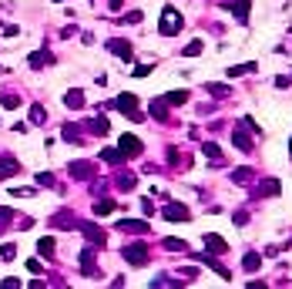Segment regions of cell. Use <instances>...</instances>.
Returning <instances> with one entry per match:
<instances>
[{"label": "cell", "instance_id": "484cf974", "mask_svg": "<svg viewBox=\"0 0 292 289\" xmlns=\"http://www.w3.org/2000/svg\"><path fill=\"white\" fill-rule=\"evenodd\" d=\"M202 152H205L208 158H212V165H222V152H218V144L205 141V144H202Z\"/></svg>", "mask_w": 292, "mask_h": 289}, {"label": "cell", "instance_id": "74e56055", "mask_svg": "<svg viewBox=\"0 0 292 289\" xmlns=\"http://www.w3.org/2000/svg\"><path fill=\"white\" fill-rule=\"evenodd\" d=\"M151 74V64H138L135 67V78H148Z\"/></svg>", "mask_w": 292, "mask_h": 289}, {"label": "cell", "instance_id": "5b68a950", "mask_svg": "<svg viewBox=\"0 0 292 289\" xmlns=\"http://www.w3.org/2000/svg\"><path fill=\"white\" fill-rule=\"evenodd\" d=\"M279 192H282V185L275 178H265V182H255V185H252V195H255V199H275Z\"/></svg>", "mask_w": 292, "mask_h": 289}, {"label": "cell", "instance_id": "cb8c5ba5", "mask_svg": "<svg viewBox=\"0 0 292 289\" xmlns=\"http://www.w3.org/2000/svg\"><path fill=\"white\" fill-rule=\"evenodd\" d=\"M114 185H118L121 192H131L135 189V175H131V172H121V175L114 178Z\"/></svg>", "mask_w": 292, "mask_h": 289}, {"label": "cell", "instance_id": "30bf717a", "mask_svg": "<svg viewBox=\"0 0 292 289\" xmlns=\"http://www.w3.org/2000/svg\"><path fill=\"white\" fill-rule=\"evenodd\" d=\"M205 249H208V252H212V256H225V252H228V242H225L222 235H215V232H208V235H205Z\"/></svg>", "mask_w": 292, "mask_h": 289}, {"label": "cell", "instance_id": "5bb4252c", "mask_svg": "<svg viewBox=\"0 0 292 289\" xmlns=\"http://www.w3.org/2000/svg\"><path fill=\"white\" fill-rule=\"evenodd\" d=\"M54 64V54H51V51H34V54H31V67H37V71H41V67H51Z\"/></svg>", "mask_w": 292, "mask_h": 289}, {"label": "cell", "instance_id": "b9f144b4", "mask_svg": "<svg viewBox=\"0 0 292 289\" xmlns=\"http://www.w3.org/2000/svg\"><path fill=\"white\" fill-rule=\"evenodd\" d=\"M0 286H4V289H14V286H21V279H14V276H7V279H4V282H0Z\"/></svg>", "mask_w": 292, "mask_h": 289}, {"label": "cell", "instance_id": "44dd1931", "mask_svg": "<svg viewBox=\"0 0 292 289\" xmlns=\"http://www.w3.org/2000/svg\"><path fill=\"white\" fill-rule=\"evenodd\" d=\"M151 114H155L158 121H165V118H168V101H165V98H155V101H151Z\"/></svg>", "mask_w": 292, "mask_h": 289}, {"label": "cell", "instance_id": "8992f818", "mask_svg": "<svg viewBox=\"0 0 292 289\" xmlns=\"http://www.w3.org/2000/svg\"><path fill=\"white\" fill-rule=\"evenodd\" d=\"M74 229H81V232H84V239H88L91 245H98V249H101V245L108 242V235H104V229H98V225H91V222H78Z\"/></svg>", "mask_w": 292, "mask_h": 289}, {"label": "cell", "instance_id": "4fadbf2b", "mask_svg": "<svg viewBox=\"0 0 292 289\" xmlns=\"http://www.w3.org/2000/svg\"><path fill=\"white\" fill-rule=\"evenodd\" d=\"M68 172L74 178H91V175H94V165H91V162H71Z\"/></svg>", "mask_w": 292, "mask_h": 289}, {"label": "cell", "instance_id": "277c9868", "mask_svg": "<svg viewBox=\"0 0 292 289\" xmlns=\"http://www.w3.org/2000/svg\"><path fill=\"white\" fill-rule=\"evenodd\" d=\"M114 108H118V111H124L128 118H131V121H145V118H141V111H138L135 94H121V98L114 101Z\"/></svg>", "mask_w": 292, "mask_h": 289}, {"label": "cell", "instance_id": "6da1fadb", "mask_svg": "<svg viewBox=\"0 0 292 289\" xmlns=\"http://www.w3.org/2000/svg\"><path fill=\"white\" fill-rule=\"evenodd\" d=\"M181 24H185V17H181L175 7H165V11H161V24H158V31H161V37H175V34L181 31Z\"/></svg>", "mask_w": 292, "mask_h": 289}, {"label": "cell", "instance_id": "4dcf8cb0", "mask_svg": "<svg viewBox=\"0 0 292 289\" xmlns=\"http://www.w3.org/2000/svg\"><path fill=\"white\" fill-rule=\"evenodd\" d=\"M61 134H64V141H81V128H78V124H64V131H61Z\"/></svg>", "mask_w": 292, "mask_h": 289}, {"label": "cell", "instance_id": "7bdbcfd3", "mask_svg": "<svg viewBox=\"0 0 292 289\" xmlns=\"http://www.w3.org/2000/svg\"><path fill=\"white\" fill-rule=\"evenodd\" d=\"M124 21H128V24H141V11H131L128 17H124Z\"/></svg>", "mask_w": 292, "mask_h": 289}, {"label": "cell", "instance_id": "d590c367", "mask_svg": "<svg viewBox=\"0 0 292 289\" xmlns=\"http://www.w3.org/2000/svg\"><path fill=\"white\" fill-rule=\"evenodd\" d=\"M11 222H14V212L11 209H0V232H4V229H11Z\"/></svg>", "mask_w": 292, "mask_h": 289}, {"label": "cell", "instance_id": "ba28073f", "mask_svg": "<svg viewBox=\"0 0 292 289\" xmlns=\"http://www.w3.org/2000/svg\"><path fill=\"white\" fill-rule=\"evenodd\" d=\"M161 215H165V219H168V222H185V219H188L191 212L185 209V205H181V202H171V205H165V209H161Z\"/></svg>", "mask_w": 292, "mask_h": 289}, {"label": "cell", "instance_id": "ab89813d", "mask_svg": "<svg viewBox=\"0 0 292 289\" xmlns=\"http://www.w3.org/2000/svg\"><path fill=\"white\" fill-rule=\"evenodd\" d=\"M151 286H178V279H168V276H161V279H155Z\"/></svg>", "mask_w": 292, "mask_h": 289}, {"label": "cell", "instance_id": "3957f363", "mask_svg": "<svg viewBox=\"0 0 292 289\" xmlns=\"http://www.w3.org/2000/svg\"><path fill=\"white\" fill-rule=\"evenodd\" d=\"M81 272L84 276H94L98 272V245L88 242V249H81Z\"/></svg>", "mask_w": 292, "mask_h": 289}, {"label": "cell", "instance_id": "83f0119b", "mask_svg": "<svg viewBox=\"0 0 292 289\" xmlns=\"http://www.w3.org/2000/svg\"><path fill=\"white\" fill-rule=\"evenodd\" d=\"M114 209H118V202H111V199L94 202V215H108V212H114Z\"/></svg>", "mask_w": 292, "mask_h": 289}, {"label": "cell", "instance_id": "ee69618b", "mask_svg": "<svg viewBox=\"0 0 292 289\" xmlns=\"http://www.w3.org/2000/svg\"><path fill=\"white\" fill-rule=\"evenodd\" d=\"M289 155H292V141H289Z\"/></svg>", "mask_w": 292, "mask_h": 289}, {"label": "cell", "instance_id": "e575fe53", "mask_svg": "<svg viewBox=\"0 0 292 289\" xmlns=\"http://www.w3.org/2000/svg\"><path fill=\"white\" fill-rule=\"evenodd\" d=\"M14 256H17V245H11V242H7V245H0V259H4V262H11Z\"/></svg>", "mask_w": 292, "mask_h": 289}, {"label": "cell", "instance_id": "7402d4cb", "mask_svg": "<svg viewBox=\"0 0 292 289\" xmlns=\"http://www.w3.org/2000/svg\"><path fill=\"white\" fill-rule=\"evenodd\" d=\"M255 71H258V64H252V61H248V64L228 67V78H242V74H255Z\"/></svg>", "mask_w": 292, "mask_h": 289}, {"label": "cell", "instance_id": "8d00e7d4", "mask_svg": "<svg viewBox=\"0 0 292 289\" xmlns=\"http://www.w3.org/2000/svg\"><path fill=\"white\" fill-rule=\"evenodd\" d=\"M165 249H171V252H185L188 245L181 242V239H165Z\"/></svg>", "mask_w": 292, "mask_h": 289}, {"label": "cell", "instance_id": "ffe728a7", "mask_svg": "<svg viewBox=\"0 0 292 289\" xmlns=\"http://www.w3.org/2000/svg\"><path fill=\"white\" fill-rule=\"evenodd\" d=\"M88 131L91 134H108V118H104V114L91 118V121H88Z\"/></svg>", "mask_w": 292, "mask_h": 289}, {"label": "cell", "instance_id": "f35d334b", "mask_svg": "<svg viewBox=\"0 0 292 289\" xmlns=\"http://www.w3.org/2000/svg\"><path fill=\"white\" fill-rule=\"evenodd\" d=\"M232 219H235V225H245V222H248V212H245V209H238Z\"/></svg>", "mask_w": 292, "mask_h": 289}, {"label": "cell", "instance_id": "d6a6232c", "mask_svg": "<svg viewBox=\"0 0 292 289\" xmlns=\"http://www.w3.org/2000/svg\"><path fill=\"white\" fill-rule=\"evenodd\" d=\"M202 47H205V41H191V44H185V51H181V54H185V57H195V54H202Z\"/></svg>", "mask_w": 292, "mask_h": 289}, {"label": "cell", "instance_id": "ac0fdd59", "mask_svg": "<svg viewBox=\"0 0 292 289\" xmlns=\"http://www.w3.org/2000/svg\"><path fill=\"white\" fill-rule=\"evenodd\" d=\"M17 172H21V165H17L14 158H0V182L11 178V175H17Z\"/></svg>", "mask_w": 292, "mask_h": 289}, {"label": "cell", "instance_id": "52a82bcc", "mask_svg": "<svg viewBox=\"0 0 292 289\" xmlns=\"http://www.w3.org/2000/svg\"><path fill=\"white\" fill-rule=\"evenodd\" d=\"M118 148L124 152V158H138L141 152H145V148H141V138H135V134H121Z\"/></svg>", "mask_w": 292, "mask_h": 289}, {"label": "cell", "instance_id": "1f68e13d", "mask_svg": "<svg viewBox=\"0 0 292 289\" xmlns=\"http://www.w3.org/2000/svg\"><path fill=\"white\" fill-rule=\"evenodd\" d=\"M0 104H4V108H21V94H11V91H7V94H4V98H0Z\"/></svg>", "mask_w": 292, "mask_h": 289}, {"label": "cell", "instance_id": "f546056e", "mask_svg": "<svg viewBox=\"0 0 292 289\" xmlns=\"http://www.w3.org/2000/svg\"><path fill=\"white\" fill-rule=\"evenodd\" d=\"M165 101H168V104H185V101H188V91H168Z\"/></svg>", "mask_w": 292, "mask_h": 289}, {"label": "cell", "instance_id": "2e32d148", "mask_svg": "<svg viewBox=\"0 0 292 289\" xmlns=\"http://www.w3.org/2000/svg\"><path fill=\"white\" fill-rule=\"evenodd\" d=\"M198 262H205L208 269H215V272H218L222 279H232V272H228V269H225L222 262H218V259H212V256H205V252H202V256H198Z\"/></svg>", "mask_w": 292, "mask_h": 289}, {"label": "cell", "instance_id": "9c48e42d", "mask_svg": "<svg viewBox=\"0 0 292 289\" xmlns=\"http://www.w3.org/2000/svg\"><path fill=\"white\" fill-rule=\"evenodd\" d=\"M118 229H121V232H128V235H145L151 225L141 222V219H121V222H118Z\"/></svg>", "mask_w": 292, "mask_h": 289}, {"label": "cell", "instance_id": "7c38bea8", "mask_svg": "<svg viewBox=\"0 0 292 289\" xmlns=\"http://www.w3.org/2000/svg\"><path fill=\"white\" fill-rule=\"evenodd\" d=\"M232 144H235L238 152H245V155L252 152V148H255V144H252V138H248V134L242 131V128H235V131H232Z\"/></svg>", "mask_w": 292, "mask_h": 289}, {"label": "cell", "instance_id": "9a60e30c", "mask_svg": "<svg viewBox=\"0 0 292 289\" xmlns=\"http://www.w3.org/2000/svg\"><path fill=\"white\" fill-rule=\"evenodd\" d=\"M101 162H104V165H124V152H121V148H104Z\"/></svg>", "mask_w": 292, "mask_h": 289}, {"label": "cell", "instance_id": "4316f807", "mask_svg": "<svg viewBox=\"0 0 292 289\" xmlns=\"http://www.w3.org/2000/svg\"><path fill=\"white\" fill-rule=\"evenodd\" d=\"M232 182H235V185H248V182H252V168H235V172H232Z\"/></svg>", "mask_w": 292, "mask_h": 289}, {"label": "cell", "instance_id": "d4e9b609", "mask_svg": "<svg viewBox=\"0 0 292 289\" xmlns=\"http://www.w3.org/2000/svg\"><path fill=\"white\" fill-rule=\"evenodd\" d=\"M37 252H41L44 259H54V239H51V235L41 239V242H37Z\"/></svg>", "mask_w": 292, "mask_h": 289}, {"label": "cell", "instance_id": "603a6c76", "mask_svg": "<svg viewBox=\"0 0 292 289\" xmlns=\"http://www.w3.org/2000/svg\"><path fill=\"white\" fill-rule=\"evenodd\" d=\"M258 266H262V256H258V252H245V259H242V269H245V272H255Z\"/></svg>", "mask_w": 292, "mask_h": 289}, {"label": "cell", "instance_id": "7a4b0ae2", "mask_svg": "<svg viewBox=\"0 0 292 289\" xmlns=\"http://www.w3.org/2000/svg\"><path fill=\"white\" fill-rule=\"evenodd\" d=\"M121 256H124V262H131V266H148L151 252H148L145 242H131V245H124V249H121Z\"/></svg>", "mask_w": 292, "mask_h": 289}, {"label": "cell", "instance_id": "d6986e66", "mask_svg": "<svg viewBox=\"0 0 292 289\" xmlns=\"http://www.w3.org/2000/svg\"><path fill=\"white\" fill-rule=\"evenodd\" d=\"M64 104H68L71 111H81V108H84V94H81V91H68V94H64Z\"/></svg>", "mask_w": 292, "mask_h": 289}, {"label": "cell", "instance_id": "60d3db41", "mask_svg": "<svg viewBox=\"0 0 292 289\" xmlns=\"http://www.w3.org/2000/svg\"><path fill=\"white\" fill-rule=\"evenodd\" d=\"M37 182H41L44 189H54V178H51V175H37Z\"/></svg>", "mask_w": 292, "mask_h": 289}, {"label": "cell", "instance_id": "836d02e7", "mask_svg": "<svg viewBox=\"0 0 292 289\" xmlns=\"http://www.w3.org/2000/svg\"><path fill=\"white\" fill-rule=\"evenodd\" d=\"M208 91H212V98H228L232 94V88H225V84H208Z\"/></svg>", "mask_w": 292, "mask_h": 289}, {"label": "cell", "instance_id": "f1b7e54d", "mask_svg": "<svg viewBox=\"0 0 292 289\" xmlns=\"http://www.w3.org/2000/svg\"><path fill=\"white\" fill-rule=\"evenodd\" d=\"M44 121H47V108L34 104V108H31V124H44Z\"/></svg>", "mask_w": 292, "mask_h": 289}, {"label": "cell", "instance_id": "e0dca14e", "mask_svg": "<svg viewBox=\"0 0 292 289\" xmlns=\"http://www.w3.org/2000/svg\"><path fill=\"white\" fill-rule=\"evenodd\" d=\"M228 11L235 14V21H238V24H245V21H248V11H252V7H248V0H235V4H232Z\"/></svg>", "mask_w": 292, "mask_h": 289}, {"label": "cell", "instance_id": "8fae6325", "mask_svg": "<svg viewBox=\"0 0 292 289\" xmlns=\"http://www.w3.org/2000/svg\"><path fill=\"white\" fill-rule=\"evenodd\" d=\"M108 51L118 54L121 61H131V44H128V41H118V37H114V41H108Z\"/></svg>", "mask_w": 292, "mask_h": 289}]
</instances>
